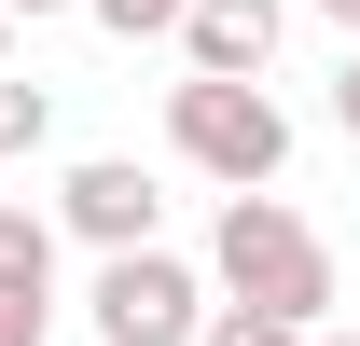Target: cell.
Wrapping results in <instances>:
<instances>
[{
    "mask_svg": "<svg viewBox=\"0 0 360 346\" xmlns=\"http://www.w3.org/2000/svg\"><path fill=\"white\" fill-rule=\"evenodd\" d=\"M208 277H222V305H250V319H291V333H319L333 319V250H319V222L291 208V194H222V236H208Z\"/></svg>",
    "mask_w": 360,
    "mask_h": 346,
    "instance_id": "obj_1",
    "label": "cell"
},
{
    "mask_svg": "<svg viewBox=\"0 0 360 346\" xmlns=\"http://www.w3.org/2000/svg\"><path fill=\"white\" fill-rule=\"evenodd\" d=\"M167 139L222 194H277V167H291V111L264 84H167Z\"/></svg>",
    "mask_w": 360,
    "mask_h": 346,
    "instance_id": "obj_2",
    "label": "cell"
},
{
    "mask_svg": "<svg viewBox=\"0 0 360 346\" xmlns=\"http://www.w3.org/2000/svg\"><path fill=\"white\" fill-rule=\"evenodd\" d=\"M84 319H97V346H194L208 333V277L180 250H125V263H97Z\"/></svg>",
    "mask_w": 360,
    "mask_h": 346,
    "instance_id": "obj_3",
    "label": "cell"
},
{
    "mask_svg": "<svg viewBox=\"0 0 360 346\" xmlns=\"http://www.w3.org/2000/svg\"><path fill=\"white\" fill-rule=\"evenodd\" d=\"M56 222H70L97 263H125V250H153V222H167V180L139 167V153H84V167L56 180Z\"/></svg>",
    "mask_w": 360,
    "mask_h": 346,
    "instance_id": "obj_4",
    "label": "cell"
},
{
    "mask_svg": "<svg viewBox=\"0 0 360 346\" xmlns=\"http://www.w3.org/2000/svg\"><path fill=\"white\" fill-rule=\"evenodd\" d=\"M277 28H291V0H194L180 14V84H264Z\"/></svg>",
    "mask_w": 360,
    "mask_h": 346,
    "instance_id": "obj_5",
    "label": "cell"
},
{
    "mask_svg": "<svg viewBox=\"0 0 360 346\" xmlns=\"http://www.w3.org/2000/svg\"><path fill=\"white\" fill-rule=\"evenodd\" d=\"M0 305H56V222L0 208Z\"/></svg>",
    "mask_w": 360,
    "mask_h": 346,
    "instance_id": "obj_6",
    "label": "cell"
},
{
    "mask_svg": "<svg viewBox=\"0 0 360 346\" xmlns=\"http://www.w3.org/2000/svg\"><path fill=\"white\" fill-rule=\"evenodd\" d=\"M42 139H56V97L0 70V167H14V153H42Z\"/></svg>",
    "mask_w": 360,
    "mask_h": 346,
    "instance_id": "obj_7",
    "label": "cell"
},
{
    "mask_svg": "<svg viewBox=\"0 0 360 346\" xmlns=\"http://www.w3.org/2000/svg\"><path fill=\"white\" fill-rule=\"evenodd\" d=\"M97 28H111V42H180V14H194V0H84Z\"/></svg>",
    "mask_w": 360,
    "mask_h": 346,
    "instance_id": "obj_8",
    "label": "cell"
},
{
    "mask_svg": "<svg viewBox=\"0 0 360 346\" xmlns=\"http://www.w3.org/2000/svg\"><path fill=\"white\" fill-rule=\"evenodd\" d=\"M194 346H319V333H291V319H250V305H208V333Z\"/></svg>",
    "mask_w": 360,
    "mask_h": 346,
    "instance_id": "obj_9",
    "label": "cell"
},
{
    "mask_svg": "<svg viewBox=\"0 0 360 346\" xmlns=\"http://www.w3.org/2000/svg\"><path fill=\"white\" fill-rule=\"evenodd\" d=\"M0 346H56V305H0Z\"/></svg>",
    "mask_w": 360,
    "mask_h": 346,
    "instance_id": "obj_10",
    "label": "cell"
},
{
    "mask_svg": "<svg viewBox=\"0 0 360 346\" xmlns=\"http://www.w3.org/2000/svg\"><path fill=\"white\" fill-rule=\"evenodd\" d=\"M333 125L360 139V42H347V70H333Z\"/></svg>",
    "mask_w": 360,
    "mask_h": 346,
    "instance_id": "obj_11",
    "label": "cell"
},
{
    "mask_svg": "<svg viewBox=\"0 0 360 346\" xmlns=\"http://www.w3.org/2000/svg\"><path fill=\"white\" fill-rule=\"evenodd\" d=\"M319 14H333V28H347V42H360V0H319Z\"/></svg>",
    "mask_w": 360,
    "mask_h": 346,
    "instance_id": "obj_12",
    "label": "cell"
},
{
    "mask_svg": "<svg viewBox=\"0 0 360 346\" xmlns=\"http://www.w3.org/2000/svg\"><path fill=\"white\" fill-rule=\"evenodd\" d=\"M0 14H70V0H0Z\"/></svg>",
    "mask_w": 360,
    "mask_h": 346,
    "instance_id": "obj_13",
    "label": "cell"
},
{
    "mask_svg": "<svg viewBox=\"0 0 360 346\" xmlns=\"http://www.w3.org/2000/svg\"><path fill=\"white\" fill-rule=\"evenodd\" d=\"M0 70H14V14H0Z\"/></svg>",
    "mask_w": 360,
    "mask_h": 346,
    "instance_id": "obj_14",
    "label": "cell"
},
{
    "mask_svg": "<svg viewBox=\"0 0 360 346\" xmlns=\"http://www.w3.org/2000/svg\"><path fill=\"white\" fill-rule=\"evenodd\" d=\"M319 346H360V333H319Z\"/></svg>",
    "mask_w": 360,
    "mask_h": 346,
    "instance_id": "obj_15",
    "label": "cell"
}]
</instances>
